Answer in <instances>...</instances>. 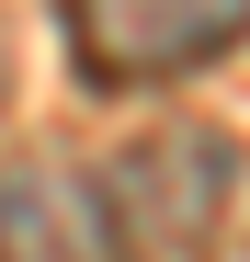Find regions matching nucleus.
<instances>
[{"mask_svg":"<svg viewBox=\"0 0 250 262\" xmlns=\"http://www.w3.org/2000/svg\"><path fill=\"white\" fill-rule=\"evenodd\" d=\"M114 262H216L228 239V137L216 125H148L91 171Z\"/></svg>","mask_w":250,"mask_h":262,"instance_id":"1","label":"nucleus"},{"mask_svg":"<svg viewBox=\"0 0 250 262\" xmlns=\"http://www.w3.org/2000/svg\"><path fill=\"white\" fill-rule=\"evenodd\" d=\"M57 23L91 92H159L250 46V0H57Z\"/></svg>","mask_w":250,"mask_h":262,"instance_id":"2","label":"nucleus"},{"mask_svg":"<svg viewBox=\"0 0 250 262\" xmlns=\"http://www.w3.org/2000/svg\"><path fill=\"white\" fill-rule=\"evenodd\" d=\"M0 262H114L91 171H68V160H12L0 171Z\"/></svg>","mask_w":250,"mask_h":262,"instance_id":"3","label":"nucleus"}]
</instances>
